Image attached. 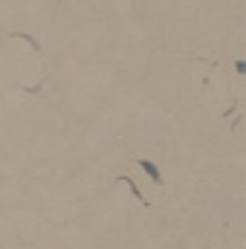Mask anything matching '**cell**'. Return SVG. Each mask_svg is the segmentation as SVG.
I'll list each match as a JSON object with an SVG mask.
<instances>
[{"mask_svg": "<svg viewBox=\"0 0 246 249\" xmlns=\"http://www.w3.org/2000/svg\"><path fill=\"white\" fill-rule=\"evenodd\" d=\"M235 70H238V72L244 75V72H246V61H238V64H235Z\"/></svg>", "mask_w": 246, "mask_h": 249, "instance_id": "7a4b0ae2", "label": "cell"}, {"mask_svg": "<svg viewBox=\"0 0 246 249\" xmlns=\"http://www.w3.org/2000/svg\"><path fill=\"white\" fill-rule=\"evenodd\" d=\"M139 165L145 168V174H148V177H151V180H154L157 186H162V174H159V168H157V165H154L151 160H139Z\"/></svg>", "mask_w": 246, "mask_h": 249, "instance_id": "6da1fadb", "label": "cell"}]
</instances>
